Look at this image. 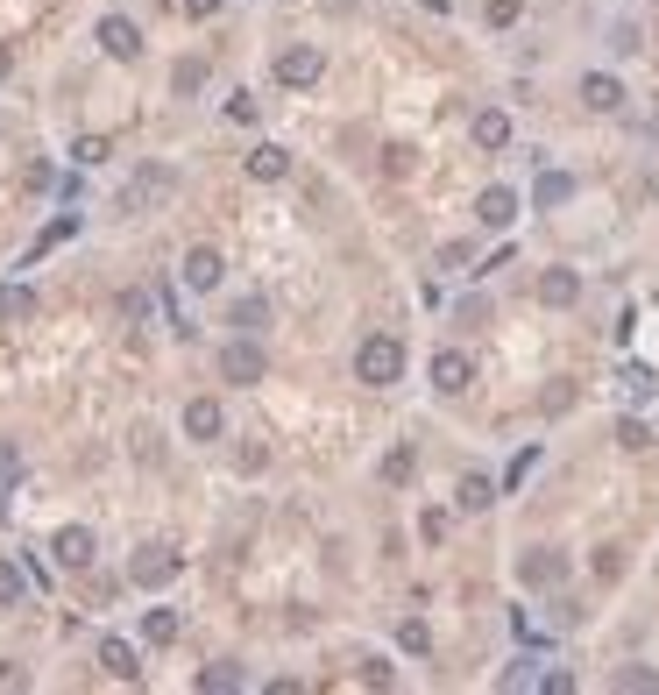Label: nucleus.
<instances>
[{
	"label": "nucleus",
	"instance_id": "nucleus-1",
	"mask_svg": "<svg viewBox=\"0 0 659 695\" xmlns=\"http://www.w3.org/2000/svg\"><path fill=\"white\" fill-rule=\"evenodd\" d=\"M355 376L369 383V391H390V383L404 376V341H397V334H369V341L355 348Z\"/></svg>",
	"mask_w": 659,
	"mask_h": 695
},
{
	"label": "nucleus",
	"instance_id": "nucleus-2",
	"mask_svg": "<svg viewBox=\"0 0 659 695\" xmlns=\"http://www.w3.org/2000/svg\"><path fill=\"white\" fill-rule=\"evenodd\" d=\"M270 376V355L241 334V341H220V383H263Z\"/></svg>",
	"mask_w": 659,
	"mask_h": 695
},
{
	"label": "nucleus",
	"instance_id": "nucleus-3",
	"mask_svg": "<svg viewBox=\"0 0 659 695\" xmlns=\"http://www.w3.org/2000/svg\"><path fill=\"white\" fill-rule=\"evenodd\" d=\"M518 582H525V589H560V582H567V554H553V547L518 554Z\"/></svg>",
	"mask_w": 659,
	"mask_h": 695
},
{
	"label": "nucleus",
	"instance_id": "nucleus-4",
	"mask_svg": "<svg viewBox=\"0 0 659 695\" xmlns=\"http://www.w3.org/2000/svg\"><path fill=\"white\" fill-rule=\"evenodd\" d=\"M326 71V50H312V43H291V50H277V86H312Z\"/></svg>",
	"mask_w": 659,
	"mask_h": 695
},
{
	"label": "nucleus",
	"instance_id": "nucleus-5",
	"mask_svg": "<svg viewBox=\"0 0 659 695\" xmlns=\"http://www.w3.org/2000/svg\"><path fill=\"white\" fill-rule=\"evenodd\" d=\"M100 50H107L114 64H135V57H142V29H135L128 15H100Z\"/></svg>",
	"mask_w": 659,
	"mask_h": 695
},
{
	"label": "nucleus",
	"instance_id": "nucleus-6",
	"mask_svg": "<svg viewBox=\"0 0 659 695\" xmlns=\"http://www.w3.org/2000/svg\"><path fill=\"white\" fill-rule=\"evenodd\" d=\"M468 383H475V362H468L461 348H440V355H433V391H440V398H461Z\"/></svg>",
	"mask_w": 659,
	"mask_h": 695
},
{
	"label": "nucleus",
	"instance_id": "nucleus-7",
	"mask_svg": "<svg viewBox=\"0 0 659 695\" xmlns=\"http://www.w3.org/2000/svg\"><path fill=\"white\" fill-rule=\"evenodd\" d=\"M171 575H178V554H171V547H142V554L128 561V582H135V589H163Z\"/></svg>",
	"mask_w": 659,
	"mask_h": 695
},
{
	"label": "nucleus",
	"instance_id": "nucleus-8",
	"mask_svg": "<svg viewBox=\"0 0 659 695\" xmlns=\"http://www.w3.org/2000/svg\"><path fill=\"white\" fill-rule=\"evenodd\" d=\"M50 554H57L64 568H93V554H100V539H93V525H64V532L50 539Z\"/></svg>",
	"mask_w": 659,
	"mask_h": 695
},
{
	"label": "nucleus",
	"instance_id": "nucleus-9",
	"mask_svg": "<svg viewBox=\"0 0 659 695\" xmlns=\"http://www.w3.org/2000/svg\"><path fill=\"white\" fill-rule=\"evenodd\" d=\"M468 135H475V149H489V157H497V149H511V135H518V128H511V114H504V107H482V114L468 121Z\"/></svg>",
	"mask_w": 659,
	"mask_h": 695
},
{
	"label": "nucleus",
	"instance_id": "nucleus-10",
	"mask_svg": "<svg viewBox=\"0 0 659 695\" xmlns=\"http://www.w3.org/2000/svg\"><path fill=\"white\" fill-rule=\"evenodd\" d=\"M249 178H256V185H284V178H291V149H284V142H256V149H249Z\"/></svg>",
	"mask_w": 659,
	"mask_h": 695
},
{
	"label": "nucleus",
	"instance_id": "nucleus-11",
	"mask_svg": "<svg viewBox=\"0 0 659 695\" xmlns=\"http://www.w3.org/2000/svg\"><path fill=\"white\" fill-rule=\"evenodd\" d=\"M171 192V171H156V164H142L135 178H128V192H121V213H142L149 199H163Z\"/></svg>",
	"mask_w": 659,
	"mask_h": 695
},
{
	"label": "nucleus",
	"instance_id": "nucleus-12",
	"mask_svg": "<svg viewBox=\"0 0 659 695\" xmlns=\"http://www.w3.org/2000/svg\"><path fill=\"white\" fill-rule=\"evenodd\" d=\"M220 277H227L220 249H213V242H199V249L185 256V284H192V291H220Z\"/></svg>",
	"mask_w": 659,
	"mask_h": 695
},
{
	"label": "nucleus",
	"instance_id": "nucleus-13",
	"mask_svg": "<svg viewBox=\"0 0 659 695\" xmlns=\"http://www.w3.org/2000/svg\"><path fill=\"white\" fill-rule=\"evenodd\" d=\"M518 206H525V199H518L511 185H489V192L475 199V220H482V227H511V220H518Z\"/></svg>",
	"mask_w": 659,
	"mask_h": 695
},
{
	"label": "nucleus",
	"instance_id": "nucleus-14",
	"mask_svg": "<svg viewBox=\"0 0 659 695\" xmlns=\"http://www.w3.org/2000/svg\"><path fill=\"white\" fill-rule=\"evenodd\" d=\"M227 419H220V398H192L185 405V440H220Z\"/></svg>",
	"mask_w": 659,
	"mask_h": 695
},
{
	"label": "nucleus",
	"instance_id": "nucleus-15",
	"mask_svg": "<svg viewBox=\"0 0 659 695\" xmlns=\"http://www.w3.org/2000/svg\"><path fill=\"white\" fill-rule=\"evenodd\" d=\"M582 107H596V114H617V107H624V86L610 79V71H589V79H582Z\"/></svg>",
	"mask_w": 659,
	"mask_h": 695
},
{
	"label": "nucleus",
	"instance_id": "nucleus-16",
	"mask_svg": "<svg viewBox=\"0 0 659 695\" xmlns=\"http://www.w3.org/2000/svg\"><path fill=\"white\" fill-rule=\"evenodd\" d=\"M582 298V270H546L539 277V305H574Z\"/></svg>",
	"mask_w": 659,
	"mask_h": 695
},
{
	"label": "nucleus",
	"instance_id": "nucleus-17",
	"mask_svg": "<svg viewBox=\"0 0 659 695\" xmlns=\"http://www.w3.org/2000/svg\"><path fill=\"white\" fill-rule=\"evenodd\" d=\"M567 199H574V178H567V171H539L532 206H539V213H553V206H567Z\"/></svg>",
	"mask_w": 659,
	"mask_h": 695
},
{
	"label": "nucleus",
	"instance_id": "nucleus-18",
	"mask_svg": "<svg viewBox=\"0 0 659 695\" xmlns=\"http://www.w3.org/2000/svg\"><path fill=\"white\" fill-rule=\"evenodd\" d=\"M100 667H107L114 681H135V674H142V667H135V646H128V639H100Z\"/></svg>",
	"mask_w": 659,
	"mask_h": 695
},
{
	"label": "nucleus",
	"instance_id": "nucleus-19",
	"mask_svg": "<svg viewBox=\"0 0 659 695\" xmlns=\"http://www.w3.org/2000/svg\"><path fill=\"white\" fill-rule=\"evenodd\" d=\"M454 504H461V511H489V504H497V483H489V476H461Z\"/></svg>",
	"mask_w": 659,
	"mask_h": 695
},
{
	"label": "nucleus",
	"instance_id": "nucleus-20",
	"mask_svg": "<svg viewBox=\"0 0 659 695\" xmlns=\"http://www.w3.org/2000/svg\"><path fill=\"white\" fill-rule=\"evenodd\" d=\"M29 596V568L22 561H0V610H15Z\"/></svg>",
	"mask_w": 659,
	"mask_h": 695
},
{
	"label": "nucleus",
	"instance_id": "nucleus-21",
	"mask_svg": "<svg viewBox=\"0 0 659 695\" xmlns=\"http://www.w3.org/2000/svg\"><path fill=\"white\" fill-rule=\"evenodd\" d=\"M142 639L149 646H171L178 639V610H142Z\"/></svg>",
	"mask_w": 659,
	"mask_h": 695
},
{
	"label": "nucleus",
	"instance_id": "nucleus-22",
	"mask_svg": "<svg viewBox=\"0 0 659 695\" xmlns=\"http://www.w3.org/2000/svg\"><path fill=\"white\" fill-rule=\"evenodd\" d=\"M36 313V291L29 284H0V320H29Z\"/></svg>",
	"mask_w": 659,
	"mask_h": 695
},
{
	"label": "nucleus",
	"instance_id": "nucleus-23",
	"mask_svg": "<svg viewBox=\"0 0 659 695\" xmlns=\"http://www.w3.org/2000/svg\"><path fill=\"white\" fill-rule=\"evenodd\" d=\"M199 86H206V64H199V57H178V71H171V93H178V100H192Z\"/></svg>",
	"mask_w": 659,
	"mask_h": 695
},
{
	"label": "nucleus",
	"instance_id": "nucleus-24",
	"mask_svg": "<svg viewBox=\"0 0 659 695\" xmlns=\"http://www.w3.org/2000/svg\"><path fill=\"white\" fill-rule=\"evenodd\" d=\"M617 383H624V398H631V405H645V398H652V369H645V362H631Z\"/></svg>",
	"mask_w": 659,
	"mask_h": 695
},
{
	"label": "nucleus",
	"instance_id": "nucleus-25",
	"mask_svg": "<svg viewBox=\"0 0 659 695\" xmlns=\"http://www.w3.org/2000/svg\"><path fill=\"white\" fill-rule=\"evenodd\" d=\"M397 646H404V653H433V632L419 625V617H404V625H397Z\"/></svg>",
	"mask_w": 659,
	"mask_h": 695
},
{
	"label": "nucleus",
	"instance_id": "nucleus-26",
	"mask_svg": "<svg viewBox=\"0 0 659 695\" xmlns=\"http://www.w3.org/2000/svg\"><path fill=\"white\" fill-rule=\"evenodd\" d=\"M411 469H419L411 447H390V454H383V483H411Z\"/></svg>",
	"mask_w": 659,
	"mask_h": 695
},
{
	"label": "nucleus",
	"instance_id": "nucleus-27",
	"mask_svg": "<svg viewBox=\"0 0 659 695\" xmlns=\"http://www.w3.org/2000/svg\"><path fill=\"white\" fill-rule=\"evenodd\" d=\"M121 320H128V327H156V305H149L142 291H128V298H121Z\"/></svg>",
	"mask_w": 659,
	"mask_h": 695
},
{
	"label": "nucleus",
	"instance_id": "nucleus-28",
	"mask_svg": "<svg viewBox=\"0 0 659 695\" xmlns=\"http://www.w3.org/2000/svg\"><path fill=\"white\" fill-rule=\"evenodd\" d=\"M263 320H270V305H263V298H241V305H234V327H241V334H256Z\"/></svg>",
	"mask_w": 659,
	"mask_h": 695
},
{
	"label": "nucleus",
	"instance_id": "nucleus-29",
	"mask_svg": "<svg viewBox=\"0 0 659 695\" xmlns=\"http://www.w3.org/2000/svg\"><path fill=\"white\" fill-rule=\"evenodd\" d=\"M617 447H631V454H638V447H652V433H645V419H617Z\"/></svg>",
	"mask_w": 659,
	"mask_h": 695
},
{
	"label": "nucleus",
	"instance_id": "nucleus-30",
	"mask_svg": "<svg viewBox=\"0 0 659 695\" xmlns=\"http://www.w3.org/2000/svg\"><path fill=\"white\" fill-rule=\"evenodd\" d=\"M199 688H241V667H234V660H220V667H206V674H199Z\"/></svg>",
	"mask_w": 659,
	"mask_h": 695
},
{
	"label": "nucleus",
	"instance_id": "nucleus-31",
	"mask_svg": "<svg viewBox=\"0 0 659 695\" xmlns=\"http://www.w3.org/2000/svg\"><path fill=\"white\" fill-rule=\"evenodd\" d=\"M71 157H78V164H107V142H100V135H78Z\"/></svg>",
	"mask_w": 659,
	"mask_h": 695
},
{
	"label": "nucleus",
	"instance_id": "nucleus-32",
	"mask_svg": "<svg viewBox=\"0 0 659 695\" xmlns=\"http://www.w3.org/2000/svg\"><path fill=\"white\" fill-rule=\"evenodd\" d=\"M532 469H539V447H525V454H518V461H511V476H504V490H518V483H525V476H532Z\"/></svg>",
	"mask_w": 659,
	"mask_h": 695
},
{
	"label": "nucleus",
	"instance_id": "nucleus-33",
	"mask_svg": "<svg viewBox=\"0 0 659 695\" xmlns=\"http://www.w3.org/2000/svg\"><path fill=\"white\" fill-rule=\"evenodd\" d=\"M22 476V454H15V440H0V483H15Z\"/></svg>",
	"mask_w": 659,
	"mask_h": 695
},
{
	"label": "nucleus",
	"instance_id": "nucleus-34",
	"mask_svg": "<svg viewBox=\"0 0 659 695\" xmlns=\"http://www.w3.org/2000/svg\"><path fill=\"white\" fill-rule=\"evenodd\" d=\"M518 22V0H489V29H511Z\"/></svg>",
	"mask_w": 659,
	"mask_h": 695
},
{
	"label": "nucleus",
	"instance_id": "nucleus-35",
	"mask_svg": "<svg viewBox=\"0 0 659 695\" xmlns=\"http://www.w3.org/2000/svg\"><path fill=\"white\" fill-rule=\"evenodd\" d=\"M610 50H617V57H631V50H638V29H631V22H617V29H610Z\"/></svg>",
	"mask_w": 659,
	"mask_h": 695
},
{
	"label": "nucleus",
	"instance_id": "nucleus-36",
	"mask_svg": "<svg viewBox=\"0 0 659 695\" xmlns=\"http://www.w3.org/2000/svg\"><path fill=\"white\" fill-rule=\"evenodd\" d=\"M532 681H539V660H518V667L504 674V688H532Z\"/></svg>",
	"mask_w": 659,
	"mask_h": 695
},
{
	"label": "nucleus",
	"instance_id": "nucleus-37",
	"mask_svg": "<svg viewBox=\"0 0 659 695\" xmlns=\"http://www.w3.org/2000/svg\"><path fill=\"white\" fill-rule=\"evenodd\" d=\"M617 688H659V674H652V667H624Z\"/></svg>",
	"mask_w": 659,
	"mask_h": 695
},
{
	"label": "nucleus",
	"instance_id": "nucleus-38",
	"mask_svg": "<svg viewBox=\"0 0 659 695\" xmlns=\"http://www.w3.org/2000/svg\"><path fill=\"white\" fill-rule=\"evenodd\" d=\"M419 532H426L433 547H440V539H447V511H426V518H419Z\"/></svg>",
	"mask_w": 659,
	"mask_h": 695
},
{
	"label": "nucleus",
	"instance_id": "nucleus-39",
	"mask_svg": "<svg viewBox=\"0 0 659 695\" xmlns=\"http://www.w3.org/2000/svg\"><path fill=\"white\" fill-rule=\"evenodd\" d=\"M185 15H192V22H213V15H220V0H185Z\"/></svg>",
	"mask_w": 659,
	"mask_h": 695
},
{
	"label": "nucleus",
	"instance_id": "nucleus-40",
	"mask_svg": "<svg viewBox=\"0 0 659 695\" xmlns=\"http://www.w3.org/2000/svg\"><path fill=\"white\" fill-rule=\"evenodd\" d=\"M8 71H15V50H0V79H8Z\"/></svg>",
	"mask_w": 659,
	"mask_h": 695
}]
</instances>
